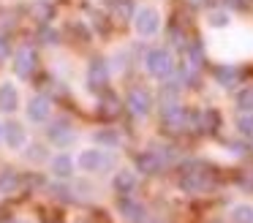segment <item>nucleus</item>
Here are the masks:
<instances>
[{"instance_id":"obj_1","label":"nucleus","mask_w":253,"mask_h":223,"mask_svg":"<svg viewBox=\"0 0 253 223\" xmlns=\"http://www.w3.org/2000/svg\"><path fill=\"white\" fill-rule=\"evenodd\" d=\"M144 68H147L150 76L155 79H166V76L174 74V57L166 46H158V49H150L144 54Z\"/></svg>"},{"instance_id":"obj_2","label":"nucleus","mask_w":253,"mask_h":223,"mask_svg":"<svg viewBox=\"0 0 253 223\" xmlns=\"http://www.w3.org/2000/svg\"><path fill=\"white\" fill-rule=\"evenodd\" d=\"M131 22H133L136 36H142V38H150V36H155V33L161 30V14H158V8H153V5H142V8H136Z\"/></svg>"},{"instance_id":"obj_3","label":"nucleus","mask_w":253,"mask_h":223,"mask_svg":"<svg viewBox=\"0 0 253 223\" xmlns=\"http://www.w3.org/2000/svg\"><path fill=\"white\" fill-rule=\"evenodd\" d=\"M109 155H106L104 150H98V147H90V150H82L77 158V166L82 169V172H101L104 166H109Z\"/></svg>"},{"instance_id":"obj_4","label":"nucleus","mask_w":253,"mask_h":223,"mask_svg":"<svg viewBox=\"0 0 253 223\" xmlns=\"http://www.w3.org/2000/svg\"><path fill=\"white\" fill-rule=\"evenodd\" d=\"M126 106H128V112H131L133 117H147L150 109H153V98H150L147 90L133 87V90L128 92V98H126Z\"/></svg>"},{"instance_id":"obj_5","label":"nucleus","mask_w":253,"mask_h":223,"mask_svg":"<svg viewBox=\"0 0 253 223\" xmlns=\"http://www.w3.org/2000/svg\"><path fill=\"white\" fill-rule=\"evenodd\" d=\"M36 63H39V57H36L33 46H19L17 52H14V71H17V76H22V79H28L36 71Z\"/></svg>"},{"instance_id":"obj_6","label":"nucleus","mask_w":253,"mask_h":223,"mask_svg":"<svg viewBox=\"0 0 253 223\" xmlns=\"http://www.w3.org/2000/svg\"><path fill=\"white\" fill-rule=\"evenodd\" d=\"M210 185V174L204 172V169H191V172H182L180 177V188L185 190V193H202L204 188Z\"/></svg>"},{"instance_id":"obj_7","label":"nucleus","mask_w":253,"mask_h":223,"mask_svg":"<svg viewBox=\"0 0 253 223\" xmlns=\"http://www.w3.org/2000/svg\"><path fill=\"white\" fill-rule=\"evenodd\" d=\"M49 112H52V103L46 95H33L28 103V120L30 123H44L49 120Z\"/></svg>"},{"instance_id":"obj_8","label":"nucleus","mask_w":253,"mask_h":223,"mask_svg":"<svg viewBox=\"0 0 253 223\" xmlns=\"http://www.w3.org/2000/svg\"><path fill=\"white\" fill-rule=\"evenodd\" d=\"M46 134H49V141L57 144V147H66V144L74 141V128L68 125V120H57V123H52Z\"/></svg>"},{"instance_id":"obj_9","label":"nucleus","mask_w":253,"mask_h":223,"mask_svg":"<svg viewBox=\"0 0 253 223\" xmlns=\"http://www.w3.org/2000/svg\"><path fill=\"white\" fill-rule=\"evenodd\" d=\"M136 166H139V172H144V174H158L161 169H164V158L155 150H144L136 155Z\"/></svg>"},{"instance_id":"obj_10","label":"nucleus","mask_w":253,"mask_h":223,"mask_svg":"<svg viewBox=\"0 0 253 223\" xmlns=\"http://www.w3.org/2000/svg\"><path fill=\"white\" fill-rule=\"evenodd\" d=\"M17 106H19L17 87H14L11 82H3V85H0V109H3V112H14Z\"/></svg>"},{"instance_id":"obj_11","label":"nucleus","mask_w":253,"mask_h":223,"mask_svg":"<svg viewBox=\"0 0 253 223\" xmlns=\"http://www.w3.org/2000/svg\"><path fill=\"white\" fill-rule=\"evenodd\" d=\"M136 188V174L131 172V169H120V172L115 174V190L117 193H131V190Z\"/></svg>"},{"instance_id":"obj_12","label":"nucleus","mask_w":253,"mask_h":223,"mask_svg":"<svg viewBox=\"0 0 253 223\" xmlns=\"http://www.w3.org/2000/svg\"><path fill=\"white\" fill-rule=\"evenodd\" d=\"M3 139L8 141V147L19 150V147L25 144V128H22L19 123H8V125H3Z\"/></svg>"},{"instance_id":"obj_13","label":"nucleus","mask_w":253,"mask_h":223,"mask_svg":"<svg viewBox=\"0 0 253 223\" xmlns=\"http://www.w3.org/2000/svg\"><path fill=\"white\" fill-rule=\"evenodd\" d=\"M120 212H123V218H126V221H131V223L142 221V215H144L142 204H139V201H133V199H128V193L120 199Z\"/></svg>"},{"instance_id":"obj_14","label":"nucleus","mask_w":253,"mask_h":223,"mask_svg":"<svg viewBox=\"0 0 253 223\" xmlns=\"http://www.w3.org/2000/svg\"><path fill=\"white\" fill-rule=\"evenodd\" d=\"M52 174L57 179H68L74 174V161L68 155H55L52 158Z\"/></svg>"},{"instance_id":"obj_15","label":"nucleus","mask_w":253,"mask_h":223,"mask_svg":"<svg viewBox=\"0 0 253 223\" xmlns=\"http://www.w3.org/2000/svg\"><path fill=\"white\" fill-rule=\"evenodd\" d=\"M229 221L231 223H253V204L248 201H240L229 210Z\"/></svg>"},{"instance_id":"obj_16","label":"nucleus","mask_w":253,"mask_h":223,"mask_svg":"<svg viewBox=\"0 0 253 223\" xmlns=\"http://www.w3.org/2000/svg\"><path fill=\"white\" fill-rule=\"evenodd\" d=\"M106 76H109V71H106V63H104V60H93V63H90V71H87L90 85H93V87L106 85Z\"/></svg>"},{"instance_id":"obj_17","label":"nucleus","mask_w":253,"mask_h":223,"mask_svg":"<svg viewBox=\"0 0 253 223\" xmlns=\"http://www.w3.org/2000/svg\"><path fill=\"white\" fill-rule=\"evenodd\" d=\"M19 190V174L14 169H3L0 172V193H17Z\"/></svg>"},{"instance_id":"obj_18","label":"nucleus","mask_w":253,"mask_h":223,"mask_svg":"<svg viewBox=\"0 0 253 223\" xmlns=\"http://www.w3.org/2000/svg\"><path fill=\"white\" fill-rule=\"evenodd\" d=\"M215 79H218L220 87H234L237 79H240V71L231 68V65H218L215 68Z\"/></svg>"},{"instance_id":"obj_19","label":"nucleus","mask_w":253,"mask_h":223,"mask_svg":"<svg viewBox=\"0 0 253 223\" xmlns=\"http://www.w3.org/2000/svg\"><path fill=\"white\" fill-rule=\"evenodd\" d=\"M234 103H237V112L253 114V87H242V90L234 95Z\"/></svg>"},{"instance_id":"obj_20","label":"nucleus","mask_w":253,"mask_h":223,"mask_svg":"<svg viewBox=\"0 0 253 223\" xmlns=\"http://www.w3.org/2000/svg\"><path fill=\"white\" fill-rule=\"evenodd\" d=\"M229 22H231V14H229V11H223V8L210 11V14H207V25L215 27V30H220V27H229Z\"/></svg>"},{"instance_id":"obj_21","label":"nucleus","mask_w":253,"mask_h":223,"mask_svg":"<svg viewBox=\"0 0 253 223\" xmlns=\"http://www.w3.org/2000/svg\"><path fill=\"white\" fill-rule=\"evenodd\" d=\"M237 131H240V136H245V139H253V114H248V112L237 114Z\"/></svg>"},{"instance_id":"obj_22","label":"nucleus","mask_w":253,"mask_h":223,"mask_svg":"<svg viewBox=\"0 0 253 223\" xmlns=\"http://www.w3.org/2000/svg\"><path fill=\"white\" fill-rule=\"evenodd\" d=\"M28 158H33V161H41V158H44V147L41 144H33L28 150Z\"/></svg>"},{"instance_id":"obj_23","label":"nucleus","mask_w":253,"mask_h":223,"mask_svg":"<svg viewBox=\"0 0 253 223\" xmlns=\"http://www.w3.org/2000/svg\"><path fill=\"white\" fill-rule=\"evenodd\" d=\"M98 141H104V144H117V136L115 134H106V131H104V134H98Z\"/></svg>"},{"instance_id":"obj_24","label":"nucleus","mask_w":253,"mask_h":223,"mask_svg":"<svg viewBox=\"0 0 253 223\" xmlns=\"http://www.w3.org/2000/svg\"><path fill=\"white\" fill-rule=\"evenodd\" d=\"M8 57V41L6 36H0V60H6Z\"/></svg>"},{"instance_id":"obj_25","label":"nucleus","mask_w":253,"mask_h":223,"mask_svg":"<svg viewBox=\"0 0 253 223\" xmlns=\"http://www.w3.org/2000/svg\"><path fill=\"white\" fill-rule=\"evenodd\" d=\"M41 38H44V44H55L57 41V36L52 30H44V33H41Z\"/></svg>"},{"instance_id":"obj_26","label":"nucleus","mask_w":253,"mask_h":223,"mask_svg":"<svg viewBox=\"0 0 253 223\" xmlns=\"http://www.w3.org/2000/svg\"><path fill=\"white\" fill-rule=\"evenodd\" d=\"M0 139H3V125H0Z\"/></svg>"},{"instance_id":"obj_27","label":"nucleus","mask_w":253,"mask_h":223,"mask_svg":"<svg viewBox=\"0 0 253 223\" xmlns=\"http://www.w3.org/2000/svg\"><path fill=\"white\" fill-rule=\"evenodd\" d=\"M191 3H202V0H191Z\"/></svg>"}]
</instances>
